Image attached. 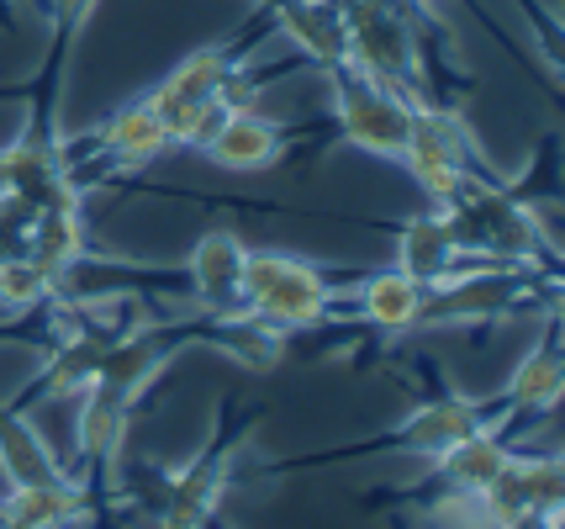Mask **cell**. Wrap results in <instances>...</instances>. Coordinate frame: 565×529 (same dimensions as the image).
<instances>
[{"label": "cell", "instance_id": "8fae6325", "mask_svg": "<svg viewBox=\"0 0 565 529\" xmlns=\"http://www.w3.org/2000/svg\"><path fill=\"white\" fill-rule=\"evenodd\" d=\"M392 265L402 271V276L423 281V286L434 292V286H449L455 276H466L476 260H466V250H460V239H455L449 218H444L439 207H428V212H418V218L402 223Z\"/></svg>", "mask_w": 565, "mask_h": 529}, {"label": "cell", "instance_id": "d6986e66", "mask_svg": "<svg viewBox=\"0 0 565 529\" xmlns=\"http://www.w3.org/2000/svg\"><path fill=\"white\" fill-rule=\"evenodd\" d=\"M561 392H565L561 339H555V334H544L540 345H534V350L508 371V387H502L497 408H502V413H513V419H544V413H555V408H561Z\"/></svg>", "mask_w": 565, "mask_h": 529}, {"label": "cell", "instance_id": "44dd1931", "mask_svg": "<svg viewBox=\"0 0 565 529\" xmlns=\"http://www.w3.org/2000/svg\"><path fill=\"white\" fill-rule=\"evenodd\" d=\"M201 345L222 350L233 366L244 371H275L280 355H286V334L270 328L265 318H254L248 307H227V313H212L201 324Z\"/></svg>", "mask_w": 565, "mask_h": 529}, {"label": "cell", "instance_id": "ba28073f", "mask_svg": "<svg viewBox=\"0 0 565 529\" xmlns=\"http://www.w3.org/2000/svg\"><path fill=\"white\" fill-rule=\"evenodd\" d=\"M244 440H248V424L233 429V434L217 429L212 445H206L201 455H191V466H170L164 504H159V514H153V529H212L217 525Z\"/></svg>", "mask_w": 565, "mask_h": 529}, {"label": "cell", "instance_id": "4316f807", "mask_svg": "<svg viewBox=\"0 0 565 529\" xmlns=\"http://www.w3.org/2000/svg\"><path fill=\"white\" fill-rule=\"evenodd\" d=\"M0 525H6V508H0Z\"/></svg>", "mask_w": 565, "mask_h": 529}, {"label": "cell", "instance_id": "4fadbf2b", "mask_svg": "<svg viewBox=\"0 0 565 529\" xmlns=\"http://www.w3.org/2000/svg\"><path fill=\"white\" fill-rule=\"evenodd\" d=\"M513 424H518L513 413H497L487 429H476L455 451H444L439 461H434V493H466V498H476V493L508 466V455H513L508 429Z\"/></svg>", "mask_w": 565, "mask_h": 529}, {"label": "cell", "instance_id": "8992f818", "mask_svg": "<svg viewBox=\"0 0 565 529\" xmlns=\"http://www.w3.org/2000/svg\"><path fill=\"white\" fill-rule=\"evenodd\" d=\"M402 165H407V176L418 180V191L434 207L460 197L466 180H476V144H470V127L460 123V112L418 96L413 102V133H407Z\"/></svg>", "mask_w": 565, "mask_h": 529}, {"label": "cell", "instance_id": "9c48e42d", "mask_svg": "<svg viewBox=\"0 0 565 529\" xmlns=\"http://www.w3.org/2000/svg\"><path fill=\"white\" fill-rule=\"evenodd\" d=\"M561 487H565V477H561V455L555 451H513L508 466L476 493V504H481L487 529H513L529 514L561 508Z\"/></svg>", "mask_w": 565, "mask_h": 529}, {"label": "cell", "instance_id": "ffe728a7", "mask_svg": "<svg viewBox=\"0 0 565 529\" xmlns=\"http://www.w3.org/2000/svg\"><path fill=\"white\" fill-rule=\"evenodd\" d=\"M96 144H100V154H106L111 165H122V170H143V165H153L164 149H174L164 123H159V112H153V102H148V91L132 96V102H122L96 127Z\"/></svg>", "mask_w": 565, "mask_h": 529}, {"label": "cell", "instance_id": "e0dca14e", "mask_svg": "<svg viewBox=\"0 0 565 529\" xmlns=\"http://www.w3.org/2000/svg\"><path fill=\"white\" fill-rule=\"evenodd\" d=\"M0 508H6V519L22 529H74L90 519V508H96V498H90V487L85 482H74L70 472L53 482H32V487H6V498H0Z\"/></svg>", "mask_w": 565, "mask_h": 529}, {"label": "cell", "instance_id": "5b68a950", "mask_svg": "<svg viewBox=\"0 0 565 529\" xmlns=\"http://www.w3.org/2000/svg\"><path fill=\"white\" fill-rule=\"evenodd\" d=\"M339 6H344L349 64L407 96H423V38L407 0H339Z\"/></svg>", "mask_w": 565, "mask_h": 529}, {"label": "cell", "instance_id": "277c9868", "mask_svg": "<svg viewBox=\"0 0 565 529\" xmlns=\"http://www.w3.org/2000/svg\"><path fill=\"white\" fill-rule=\"evenodd\" d=\"M328 80V102H333V123L354 149L375 154V159H402L407 133H413V102L407 91H396L386 80L365 75L360 64H339L322 70Z\"/></svg>", "mask_w": 565, "mask_h": 529}, {"label": "cell", "instance_id": "7a4b0ae2", "mask_svg": "<svg viewBox=\"0 0 565 529\" xmlns=\"http://www.w3.org/2000/svg\"><path fill=\"white\" fill-rule=\"evenodd\" d=\"M333 303H339V286L312 260L286 250H248L238 307H248L254 318H265L280 334H301V328L328 324Z\"/></svg>", "mask_w": 565, "mask_h": 529}, {"label": "cell", "instance_id": "9a60e30c", "mask_svg": "<svg viewBox=\"0 0 565 529\" xmlns=\"http://www.w3.org/2000/svg\"><path fill=\"white\" fill-rule=\"evenodd\" d=\"M22 254L64 292V281L74 276V265L85 260V212H79V197H74V202H58V207H38L32 223H26Z\"/></svg>", "mask_w": 565, "mask_h": 529}, {"label": "cell", "instance_id": "ac0fdd59", "mask_svg": "<svg viewBox=\"0 0 565 529\" xmlns=\"http://www.w3.org/2000/svg\"><path fill=\"white\" fill-rule=\"evenodd\" d=\"M354 313H360V324L381 328V334H418L423 313H428V286L386 265L354 286Z\"/></svg>", "mask_w": 565, "mask_h": 529}, {"label": "cell", "instance_id": "7c38bea8", "mask_svg": "<svg viewBox=\"0 0 565 529\" xmlns=\"http://www.w3.org/2000/svg\"><path fill=\"white\" fill-rule=\"evenodd\" d=\"M244 265H248V244L238 228H212L191 244V260H185V276H191V292L206 313H227L238 307V292H244Z\"/></svg>", "mask_w": 565, "mask_h": 529}, {"label": "cell", "instance_id": "5bb4252c", "mask_svg": "<svg viewBox=\"0 0 565 529\" xmlns=\"http://www.w3.org/2000/svg\"><path fill=\"white\" fill-rule=\"evenodd\" d=\"M79 413H74V434H79V461L90 466V477H117L127 451V429H132V403H122L117 392L106 387H85L79 398Z\"/></svg>", "mask_w": 565, "mask_h": 529}, {"label": "cell", "instance_id": "6da1fadb", "mask_svg": "<svg viewBox=\"0 0 565 529\" xmlns=\"http://www.w3.org/2000/svg\"><path fill=\"white\" fill-rule=\"evenodd\" d=\"M466 260L476 265H513V271H534L540 254L555 260V233L540 228V202H518L508 191H497L487 180L476 176L466 180L460 197H449L439 207Z\"/></svg>", "mask_w": 565, "mask_h": 529}, {"label": "cell", "instance_id": "603a6c76", "mask_svg": "<svg viewBox=\"0 0 565 529\" xmlns=\"http://www.w3.org/2000/svg\"><path fill=\"white\" fill-rule=\"evenodd\" d=\"M53 297H58V286H53L26 254L0 265V313H38V307L53 303Z\"/></svg>", "mask_w": 565, "mask_h": 529}, {"label": "cell", "instance_id": "30bf717a", "mask_svg": "<svg viewBox=\"0 0 565 529\" xmlns=\"http://www.w3.org/2000/svg\"><path fill=\"white\" fill-rule=\"evenodd\" d=\"M196 149L227 176H259V170H275L286 159V127L270 123L254 106H227Z\"/></svg>", "mask_w": 565, "mask_h": 529}, {"label": "cell", "instance_id": "cb8c5ba5", "mask_svg": "<svg viewBox=\"0 0 565 529\" xmlns=\"http://www.w3.org/2000/svg\"><path fill=\"white\" fill-rule=\"evenodd\" d=\"M96 6H100V0H49L53 27H58L64 38H79V32H85V22L96 17Z\"/></svg>", "mask_w": 565, "mask_h": 529}, {"label": "cell", "instance_id": "7402d4cb", "mask_svg": "<svg viewBox=\"0 0 565 529\" xmlns=\"http://www.w3.org/2000/svg\"><path fill=\"white\" fill-rule=\"evenodd\" d=\"M0 477H6V487L64 477V461L53 455L43 429L32 424L22 408H0Z\"/></svg>", "mask_w": 565, "mask_h": 529}, {"label": "cell", "instance_id": "3957f363", "mask_svg": "<svg viewBox=\"0 0 565 529\" xmlns=\"http://www.w3.org/2000/svg\"><path fill=\"white\" fill-rule=\"evenodd\" d=\"M233 85H238V53L212 43L180 59L170 75L148 91V102L159 112V123L170 133V144H201L212 123L233 106Z\"/></svg>", "mask_w": 565, "mask_h": 529}, {"label": "cell", "instance_id": "d4e9b609", "mask_svg": "<svg viewBox=\"0 0 565 529\" xmlns=\"http://www.w3.org/2000/svg\"><path fill=\"white\" fill-rule=\"evenodd\" d=\"M513 529H561V508H544V514H529V519H518Z\"/></svg>", "mask_w": 565, "mask_h": 529}, {"label": "cell", "instance_id": "2e32d148", "mask_svg": "<svg viewBox=\"0 0 565 529\" xmlns=\"http://www.w3.org/2000/svg\"><path fill=\"white\" fill-rule=\"evenodd\" d=\"M275 32L291 38L318 70L349 64V32L339 0H275Z\"/></svg>", "mask_w": 565, "mask_h": 529}, {"label": "cell", "instance_id": "484cf974", "mask_svg": "<svg viewBox=\"0 0 565 529\" xmlns=\"http://www.w3.org/2000/svg\"><path fill=\"white\" fill-rule=\"evenodd\" d=\"M0 529H22V525H11V519H6V525H0Z\"/></svg>", "mask_w": 565, "mask_h": 529}, {"label": "cell", "instance_id": "52a82bcc", "mask_svg": "<svg viewBox=\"0 0 565 529\" xmlns=\"http://www.w3.org/2000/svg\"><path fill=\"white\" fill-rule=\"evenodd\" d=\"M497 413H502L497 403H481V398H466V392H439V398L413 408L407 419H396L386 434H375L365 445H349V451H333V455H413V461H439L466 434L492 424Z\"/></svg>", "mask_w": 565, "mask_h": 529}]
</instances>
